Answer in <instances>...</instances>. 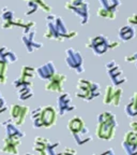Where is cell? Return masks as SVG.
Instances as JSON below:
<instances>
[{"instance_id": "obj_5", "label": "cell", "mask_w": 137, "mask_h": 155, "mask_svg": "<svg viewBox=\"0 0 137 155\" xmlns=\"http://www.w3.org/2000/svg\"><path fill=\"white\" fill-rule=\"evenodd\" d=\"M106 69H107V72H108L109 77H111V79L113 80L115 85L122 84V83H124L126 81V78L123 75L121 67L117 65V63L115 61H111V63L107 64Z\"/></svg>"}, {"instance_id": "obj_15", "label": "cell", "mask_w": 137, "mask_h": 155, "mask_svg": "<svg viewBox=\"0 0 137 155\" xmlns=\"http://www.w3.org/2000/svg\"><path fill=\"white\" fill-rule=\"evenodd\" d=\"M115 87L114 86H107L105 90V96H104V102L106 104H111L115 96Z\"/></svg>"}, {"instance_id": "obj_12", "label": "cell", "mask_w": 137, "mask_h": 155, "mask_svg": "<svg viewBox=\"0 0 137 155\" xmlns=\"http://www.w3.org/2000/svg\"><path fill=\"white\" fill-rule=\"evenodd\" d=\"M38 72H39V74H40V77H41L42 79L51 78L54 75V72H55V70H54V65L51 63L46 64L44 67L39 68Z\"/></svg>"}, {"instance_id": "obj_4", "label": "cell", "mask_w": 137, "mask_h": 155, "mask_svg": "<svg viewBox=\"0 0 137 155\" xmlns=\"http://www.w3.org/2000/svg\"><path fill=\"white\" fill-rule=\"evenodd\" d=\"M109 41L108 39L104 36H96L93 38L89 39V42L87 43V46L92 48V51L95 55L100 56L106 53V51L108 50Z\"/></svg>"}, {"instance_id": "obj_1", "label": "cell", "mask_w": 137, "mask_h": 155, "mask_svg": "<svg viewBox=\"0 0 137 155\" xmlns=\"http://www.w3.org/2000/svg\"><path fill=\"white\" fill-rule=\"evenodd\" d=\"M77 88H78L77 96L87 100L92 99L93 97L99 95V85L96 83H91L89 81L84 80V79H80L78 81Z\"/></svg>"}, {"instance_id": "obj_19", "label": "cell", "mask_w": 137, "mask_h": 155, "mask_svg": "<svg viewBox=\"0 0 137 155\" xmlns=\"http://www.w3.org/2000/svg\"><path fill=\"white\" fill-rule=\"evenodd\" d=\"M128 23H129V25L136 26V25H137V13H134V14H132L130 17H129Z\"/></svg>"}, {"instance_id": "obj_25", "label": "cell", "mask_w": 137, "mask_h": 155, "mask_svg": "<svg viewBox=\"0 0 137 155\" xmlns=\"http://www.w3.org/2000/svg\"><path fill=\"white\" fill-rule=\"evenodd\" d=\"M136 67H137V61H136Z\"/></svg>"}, {"instance_id": "obj_22", "label": "cell", "mask_w": 137, "mask_h": 155, "mask_svg": "<svg viewBox=\"0 0 137 155\" xmlns=\"http://www.w3.org/2000/svg\"><path fill=\"white\" fill-rule=\"evenodd\" d=\"M130 128L131 130L133 131H136L137 133V121H132L130 123Z\"/></svg>"}, {"instance_id": "obj_21", "label": "cell", "mask_w": 137, "mask_h": 155, "mask_svg": "<svg viewBox=\"0 0 137 155\" xmlns=\"http://www.w3.org/2000/svg\"><path fill=\"white\" fill-rule=\"evenodd\" d=\"M120 42H118V41H111V42H109V45H108V48H111V50H114V48H119L120 46Z\"/></svg>"}, {"instance_id": "obj_20", "label": "cell", "mask_w": 137, "mask_h": 155, "mask_svg": "<svg viewBox=\"0 0 137 155\" xmlns=\"http://www.w3.org/2000/svg\"><path fill=\"white\" fill-rule=\"evenodd\" d=\"M125 61H129V63H133V61H137V51L135 53L131 54V55H126L125 56Z\"/></svg>"}, {"instance_id": "obj_8", "label": "cell", "mask_w": 137, "mask_h": 155, "mask_svg": "<svg viewBox=\"0 0 137 155\" xmlns=\"http://www.w3.org/2000/svg\"><path fill=\"white\" fill-rule=\"evenodd\" d=\"M118 37L122 42H126L132 40L135 37V29L132 25H125L119 29Z\"/></svg>"}, {"instance_id": "obj_14", "label": "cell", "mask_w": 137, "mask_h": 155, "mask_svg": "<svg viewBox=\"0 0 137 155\" xmlns=\"http://www.w3.org/2000/svg\"><path fill=\"white\" fill-rule=\"evenodd\" d=\"M124 144L133 145V147H137V133L136 131H128L124 136Z\"/></svg>"}, {"instance_id": "obj_13", "label": "cell", "mask_w": 137, "mask_h": 155, "mask_svg": "<svg viewBox=\"0 0 137 155\" xmlns=\"http://www.w3.org/2000/svg\"><path fill=\"white\" fill-rule=\"evenodd\" d=\"M99 1L102 5L101 8H104V9L108 10L111 12H115V13L117 8L121 5L120 0H99Z\"/></svg>"}, {"instance_id": "obj_6", "label": "cell", "mask_w": 137, "mask_h": 155, "mask_svg": "<svg viewBox=\"0 0 137 155\" xmlns=\"http://www.w3.org/2000/svg\"><path fill=\"white\" fill-rule=\"evenodd\" d=\"M67 64L72 69H75L76 72L82 73L83 69V57L78 51H74L73 48L67 50Z\"/></svg>"}, {"instance_id": "obj_24", "label": "cell", "mask_w": 137, "mask_h": 155, "mask_svg": "<svg viewBox=\"0 0 137 155\" xmlns=\"http://www.w3.org/2000/svg\"><path fill=\"white\" fill-rule=\"evenodd\" d=\"M102 155H114V152H113V151H107V152H105L104 154H102Z\"/></svg>"}, {"instance_id": "obj_9", "label": "cell", "mask_w": 137, "mask_h": 155, "mask_svg": "<svg viewBox=\"0 0 137 155\" xmlns=\"http://www.w3.org/2000/svg\"><path fill=\"white\" fill-rule=\"evenodd\" d=\"M56 120V113L54 108L51 107H46L43 109L42 113V124L45 126H51L55 123Z\"/></svg>"}, {"instance_id": "obj_17", "label": "cell", "mask_w": 137, "mask_h": 155, "mask_svg": "<svg viewBox=\"0 0 137 155\" xmlns=\"http://www.w3.org/2000/svg\"><path fill=\"white\" fill-rule=\"evenodd\" d=\"M121 97H122V88L120 87H117L115 90V96H114V100H113V104L115 107H118L119 104L121 101Z\"/></svg>"}, {"instance_id": "obj_10", "label": "cell", "mask_w": 137, "mask_h": 155, "mask_svg": "<svg viewBox=\"0 0 137 155\" xmlns=\"http://www.w3.org/2000/svg\"><path fill=\"white\" fill-rule=\"evenodd\" d=\"M125 112L129 116L137 115V92L131 98V102L125 106Z\"/></svg>"}, {"instance_id": "obj_18", "label": "cell", "mask_w": 137, "mask_h": 155, "mask_svg": "<svg viewBox=\"0 0 137 155\" xmlns=\"http://www.w3.org/2000/svg\"><path fill=\"white\" fill-rule=\"evenodd\" d=\"M122 145L128 155H137V147L128 145V144H124V143H122Z\"/></svg>"}, {"instance_id": "obj_3", "label": "cell", "mask_w": 137, "mask_h": 155, "mask_svg": "<svg viewBox=\"0 0 137 155\" xmlns=\"http://www.w3.org/2000/svg\"><path fill=\"white\" fill-rule=\"evenodd\" d=\"M65 8L67 10H72L77 16H79L80 23L83 25L88 22V3L85 2V0H71L70 2L65 5Z\"/></svg>"}, {"instance_id": "obj_16", "label": "cell", "mask_w": 137, "mask_h": 155, "mask_svg": "<svg viewBox=\"0 0 137 155\" xmlns=\"http://www.w3.org/2000/svg\"><path fill=\"white\" fill-rule=\"evenodd\" d=\"M98 15H99L100 17H104V18H111V19L116 18L115 12H111V11L104 9V8H100V9L98 10Z\"/></svg>"}, {"instance_id": "obj_11", "label": "cell", "mask_w": 137, "mask_h": 155, "mask_svg": "<svg viewBox=\"0 0 137 155\" xmlns=\"http://www.w3.org/2000/svg\"><path fill=\"white\" fill-rule=\"evenodd\" d=\"M69 128L71 129V131L73 134H78L85 128L84 122H83V120L80 117H74V119L71 120L70 124H69Z\"/></svg>"}, {"instance_id": "obj_7", "label": "cell", "mask_w": 137, "mask_h": 155, "mask_svg": "<svg viewBox=\"0 0 137 155\" xmlns=\"http://www.w3.org/2000/svg\"><path fill=\"white\" fill-rule=\"evenodd\" d=\"M67 81V77L64 74H56L51 77V82L46 86L47 91H57V92H62V83Z\"/></svg>"}, {"instance_id": "obj_2", "label": "cell", "mask_w": 137, "mask_h": 155, "mask_svg": "<svg viewBox=\"0 0 137 155\" xmlns=\"http://www.w3.org/2000/svg\"><path fill=\"white\" fill-rule=\"evenodd\" d=\"M116 126H117L116 117H113V119L104 122H99V125H98V128H96V136L100 139L111 140L115 136Z\"/></svg>"}, {"instance_id": "obj_23", "label": "cell", "mask_w": 137, "mask_h": 155, "mask_svg": "<svg viewBox=\"0 0 137 155\" xmlns=\"http://www.w3.org/2000/svg\"><path fill=\"white\" fill-rule=\"evenodd\" d=\"M5 64L0 61V78H5V77H2L3 72H5Z\"/></svg>"}]
</instances>
